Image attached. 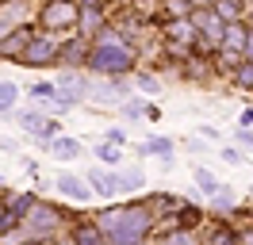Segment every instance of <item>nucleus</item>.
Instances as JSON below:
<instances>
[{
  "mask_svg": "<svg viewBox=\"0 0 253 245\" xmlns=\"http://www.w3.org/2000/svg\"><path fill=\"white\" fill-rule=\"evenodd\" d=\"M100 234H104V242L111 245H142L150 226H154V214L146 211V207H111V211L100 214Z\"/></svg>",
  "mask_w": 253,
  "mask_h": 245,
  "instance_id": "1",
  "label": "nucleus"
},
{
  "mask_svg": "<svg viewBox=\"0 0 253 245\" xmlns=\"http://www.w3.org/2000/svg\"><path fill=\"white\" fill-rule=\"evenodd\" d=\"M84 65H88L96 77H119V73H126V69L134 65V54H130V46H126L123 31H104V35L88 46Z\"/></svg>",
  "mask_w": 253,
  "mask_h": 245,
  "instance_id": "2",
  "label": "nucleus"
},
{
  "mask_svg": "<svg viewBox=\"0 0 253 245\" xmlns=\"http://www.w3.org/2000/svg\"><path fill=\"white\" fill-rule=\"evenodd\" d=\"M23 222V234H31V238H46V234H54V230L62 226V214L54 211V207H46V203H31V211L19 218Z\"/></svg>",
  "mask_w": 253,
  "mask_h": 245,
  "instance_id": "3",
  "label": "nucleus"
},
{
  "mask_svg": "<svg viewBox=\"0 0 253 245\" xmlns=\"http://www.w3.org/2000/svg\"><path fill=\"white\" fill-rule=\"evenodd\" d=\"M58 54H62V42L54 35H31V42H27V50H23L19 61L23 65H54Z\"/></svg>",
  "mask_w": 253,
  "mask_h": 245,
  "instance_id": "4",
  "label": "nucleus"
},
{
  "mask_svg": "<svg viewBox=\"0 0 253 245\" xmlns=\"http://www.w3.org/2000/svg\"><path fill=\"white\" fill-rule=\"evenodd\" d=\"M77 23V0H50L42 8V27L46 31H65Z\"/></svg>",
  "mask_w": 253,
  "mask_h": 245,
  "instance_id": "5",
  "label": "nucleus"
},
{
  "mask_svg": "<svg viewBox=\"0 0 253 245\" xmlns=\"http://www.w3.org/2000/svg\"><path fill=\"white\" fill-rule=\"evenodd\" d=\"M19 126L31 138H42V142H50V138L58 134V122L50 119V115H42V111H23V115H19Z\"/></svg>",
  "mask_w": 253,
  "mask_h": 245,
  "instance_id": "6",
  "label": "nucleus"
},
{
  "mask_svg": "<svg viewBox=\"0 0 253 245\" xmlns=\"http://www.w3.org/2000/svg\"><path fill=\"white\" fill-rule=\"evenodd\" d=\"M31 35H35V31H27V27H12L8 35H4V42H0V58H23Z\"/></svg>",
  "mask_w": 253,
  "mask_h": 245,
  "instance_id": "7",
  "label": "nucleus"
},
{
  "mask_svg": "<svg viewBox=\"0 0 253 245\" xmlns=\"http://www.w3.org/2000/svg\"><path fill=\"white\" fill-rule=\"evenodd\" d=\"M84 184L92 188V196H115L119 192V176H111V172H104V168H92L88 176H84Z\"/></svg>",
  "mask_w": 253,
  "mask_h": 245,
  "instance_id": "8",
  "label": "nucleus"
},
{
  "mask_svg": "<svg viewBox=\"0 0 253 245\" xmlns=\"http://www.w3.org/2000/svg\"><path fill=\"white\" fill-rule=\"evenodd\" d=\"M58 192H62V196H69V199H77V203H88V199H92V188L81 180V176H69V172H62V176H58Z\"/></svg>",
  "mask_w": 253,
  "mask_h": 245,
  "instance_id": "9",
  "label": "nucleus"
},
{
  "mask_svg": "<svg viewBox=\"0 0 253 245\" xmlns=\"http://www.w3.org/2000/svg\"><path fill=\"white\" fill-rule=\"evenodd\" d=\"M196 39H200V31L192 27V19H188V15L169 23V42H173V46H192Z\"/></svg>",
  "mask_w": 253,
  "mask_h": 245,
  "instance_id": "10",
  "label": "nucleus"
},
{
  "mask_svg": "<svg viewBox=\"0 0 253 245\" xmlns=\"http://www.w3.org/2000/svg\"><path fill=\"white\" fill-rule=\"evenodd\" d=\"M50 153L58 161H73V157H81V142L77 138H65V134H54L50 138Z\"/></svg>",
  "mask_w": 253,
  "mask_h": 245,
  "instance_id": "11",
  "label": "nucleus"
},
{
  "mask_svg": "<svg viewBox=\"0 0 253 245\" xmlns=\"http://www.w3.org/2000/svg\"><path fill=\"white\" fill-rule=\"evenodd\" d=\"M142 153H146V157H161V161L169 165V157H173V138H165V134L146 138V142H142Z\"/></svg>",
  "mask_w": 253,
  "mask_h": 245,
  "instance_id": "12",
  "label": "nucleus"
},
{
  "mask_svg": "<svg viewBox=\"0 0 253 245\" xmlns=\"http://www.w3.org/2000/svg\"><path fill=\"white\" fill-rule=\"evenodd\" d=\"M142 184H146V172H142L138 165H130V168H123V172H119V192H138Z\"/></svg>",
  "mask_w": 253,
  "mask_h": 245,
  "instance_id": "13",
  "label": "nucleus"
},
{
  "mask_svg": "<svg viewBox=\"0 0 253 245\" xmlns=\"http://www.w3.org/2000/svg\"><path fill=\"white\" fill-rule=\"evenodd\" d=\"M73 245H108V242H104V234H100V226L92 222V226H81L77 234H73Z\"/></svg>",
  "mask_w": 253,
  "mask_h": 245,
  "instance_id": "14",
  "label": "nucleus"
},
{
  "mask_svg": "<svg viewBox=\"0 0 253 245\" xmlns=\"http://www.w3.org/2000/svg\"><path fill=\"white\" fill-rule=\"evenodd\" d=\"M215 15H219L222 23H238L242 4H238V0H215Z\"/></svg>",
  "mask_w": 253,
  "mask_h": 245,
  "instance_id": "15",
  "label": "nucleus"
},
{
  "mask_svg": "<svg viewBox=\"0 0 253 245\" xmlns=\"http://www.w3.org/2000/svg\"><path fill=\"white\" fill-rule=\"evenodd\" d=\"M196 184H200V192H204V196H215V192L222 188L219 176H215L211 168H196Z\"/></svg>",
  "mask_w": 253,
  "mask_h": 245,
  "instance_id": "16",
  "label": "nucleus"
},
{
  "mask_svg": "<svg viewBox=\"0 0 253 245\" xmlns=\"http://www.w3.org/2000/svg\"><path fill=\"white\" fill-rule=\"evenodd\" d=\"M96 153H100L104 165H119V161H123V146H115V142H100Z\"/></svg>",
  "mask_w": 253,
  "mask_h": 245,
  "instance_id": "17",
  "label": "nucleus"
},
{
  "mask_svg": "<svg viewBox=\"0 0 253 245\" xmlns=\"http://www.w3.org/2000/svg\"><path fill=\"white\" fill-rule=\"evenodd\" d=\"M234 84L238 88H253V61H238L234 65Z\"/></svg>",
  "mask_w": 253,
  "mask_h": 245,
  "instance_id": "18",
  "label": "nucleus"
},
{
  "mask_svg": "<svg viewBox=\"0 0 253 245\" xmlns=\"http://www.w3.org/2000/svg\"><path fill=\"white\" fill-rule=\"evenodd\" d=\"M23 12H27V4H23V0H8V8L0 12V23H4V27H12Z\"/></svg>",
  "mask_w": 253,
  "mask_h": 245,
  "instance_id": "19",
  "label": "nucleus"
},
{
  "mask_svg": "<svg viewBox=\"0 0 253 245\" xmlns=\"http://www.w3.org/2000/svg\"><path fill=\"white\" fill-rule=\"evenodd\" d=\"M16 96H19V84H12V81H0V111H12Z\"/></svg>",
  "mask_w": 253,
  "mask_h": 245,
  "instance_id": "20",
  "label": "nucleus"
},
{
  "mask_svg": "<svg viewBox=\"0 0 253 245\" xmlns=\"http://www.w3.org/2000/svg\"><path fill=\"white\" fill-rule=\"evenodd\" d=\"M54 92H58V88H54V84H50V81H35L31 88H27V96H31L35 104H42V100H50V96H54Z\"/></svg>",
  "mask_w": 253,
  "mask_h": 245,
  "instance_id": "21",
  "label": "nucleus"
},
{
  "mask_svg": "<svg viewBox=\"0 0 253 245\" xmlns=\"http://www.w3.org/2000/svg\"><path fill=\"white\" fill-rule=\"evenodd\" d=\"M31 203H35V196H12V203H8V214H12V218H23V214L31 211Z\"/></svg>",
  "mask_w": 253,
  "mask_h": 245,
  "instance_id": "22",
  "label": "nucleus"
},
{
  "mask_svg": "<svg viewBox=\"0 0 253 245\" xmlns=\"http://www.w3.org/2000/svg\"><path fill=\"white\" fill-rule=\"evenodd\" d=\"M165 12L173 15V19H184L192 12V0H165Z\"/></svg>",
  "mask_w": 253,
  "mask_h": 245,
  "instance_id": "23",
  "label": "nucleus"
},
{
  "mask_svg": "<svg viewBox=\"0 0 253 245\" xmlns=\"http://www.w3.org/2000/svg\"><path fill=\"white\" fill-rule=\"evenodd\" d=\"M123 111L130 115V119H142V115H146V104H142V100H123Z\"/></svg>",
  "mask_w": 253,
  "mask_h": 245,
  "instance_id": "24",
  "label": "nucleus"
},
{
  "mask_svg": "<svg viewBox=\"0 0 253 245\" xmlns=\"http://www.w3.org/2000/svg\"><path fill=\"white\" fill-rule=\"evenodd\" d=\"M207 245H238V242H234V234L222 226V230H215V234H211V242H207Z\"/></svg>",
  "mask_w": 253,
  "mask_h": 245,
  "instance_id": "25",
  "label": "nucleus"
},
{
  "mask_svg": "<svg viewBox=\"0 0 253 245\" xmlns=\"http://www.w3.org/2000/svg\"><path fill=\"white\" fill-rule=\"evenodd\" d=\"M222 161H226V165H242L246 157H242V150H234V146H226V150H222Z\"/></svg>",
  "mask_w": 253,
  "mask_h": 245,
  "instance_id": "26",
  "label": "nucleus"
},
{
  "mask_svg": "<svg viewBox=\"0 0 253 245\" xmlns=\"http://www.w3.org/2000/svg\"><path fill=\"white\" fill-rule=\"evenodd\" d=\"M211 199H215V207H219V211H230V203H234V199H230V192H222V188H219Z\"/></svg>",
  "mask_w": 253,
  "mask_h": 245,
  "instance_id": "27",
  "label": "nucleus"
},
{
  "mask_svg": "<svg viewBox=\"0 0 253 245\" xmlns=\"http://www.w3.org/2000/svg\"><path fill=\"white\" fill-rule=\"evenodd\" d=\"M234 138L242 142V146H253V126H238V130H234Z\"/></svg>",
  "mask_w": 253,
  "mask_h": 245,
  "instance_id": "28",
  "label": "nucleus"
},
{
  "mask_svg": "<svg viewBox=\"0 0 253 245\" xmlns=\"http://www.w3.org/2000/svg\"><path fill=\"white\" fill-rule=\"evenodd\" d=\"M138 84H142V92H158V81H154L150 73H142V77H138Z\"/></svg>",
  "mask_w": 253,
  "mask_h": 245,
  "instance_id": "29",
  "label": "nucleus"
},
{
  "mask_svg": "<svg viewBox=\"0 0 253 245\" xmlns=\"http://www.w3.org/2000/svg\"><path fill=\"white\" fill-rule=\"evenodd\" d=\"M165 245H196V242H192L188 234H173V238H169V242H165Z\"/></svg>",
  "mask_w": 253,
  "mask_h": 245,
  "instance_id": "30",
  "label": "nucleus"
},
{
  "mask_svg": "<svg viewBox=\"0 0 253 245\" xmlns=\"http://www.w3.org/2000/svg\"><path fill=\"white\" fill-rule=\"evenodd\" d=\"M108 142H115V146H123V142H126V130H108Z\"/></svg>",
  "mask_w": 253,
  "mask_h": 245,
  "instance_id": "31",
  "label": "nucleus"
},
{
  "mask_svg": "<svg viewBox=\"0 0 253 245\" xmlns=\"http://www.w3.org/2000/svg\"><path fill=\"white\" fill-rule=\"evenodd\" d=\"M242 126H253V107H246V111H242Z\"/></svg>",
  "mask_w": 253,
  "mask_h": 245,
  "instance_id": "32",
  "label": "nucleus"
},
{
  "mask_svg": "<svg viewBox=\"0 0 253 245\" xmlns=\"http://www.w3.org/2000/svg\"><path fill=\"white\" fill-rule=\"evenodd\" d=\"M242 245H253V230H250V234H246V238H242Z\"/></svg>",
  "mask_w": 253,
  "mask_h": 245,
  "instance_id": "33",
  "label": "nucleus"
},
{
  "mask_svg": "<svg viewBox=\"0 0 253 245\" xmlns=\"http://www.w3.org/2000/svg\"><path fill=\"white\" fill-rule=\"evenodd\" d=\"M200 4H211V0H192V8H200Z\"/></svg>",
  "mask_w": 253,
  "mask_h": 245,
  "instance_id": "34",
  "label": "nucleus"
},
{
  "mask_svg": "<svg viewBox=\"0 0 253 245\" xmlns=\"http://www.w3.org/2000/svg\"><path fill=\"white\" fill-rule=\"evenodd\" d=\"M250 199H253V184H250Z\"/></svg>",
  "mask_w": 253,
  "mask_h": 245,
  "instance_id": "35",
  "label": "nucleus"
},
{
  "mask_svg": "<svg viewBox=\"0 0 253 245\" xmlns=\"http://www.w3.org/2000/svg\"><path fill=\"white\" fill-rule=\"evenodd\" d=\"M0 184H4V176H0Z\"/></svg>",
  "mask_w": 253,
  "mask_h": 245,
  "instance_id": "36",
  "label": "nucleus"
}]
</instances>
